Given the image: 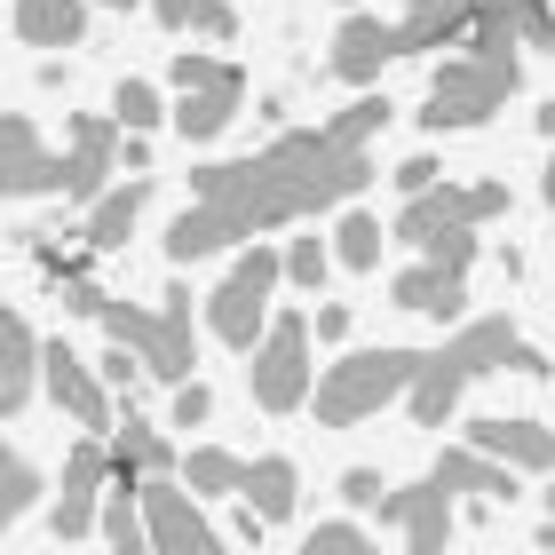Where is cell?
Wrapping results in <instances>:
<instances>
[{"instance_id": "1", "label": "cell", "mask_w": 555, "mask_h": 555, "mask_svg": "<svg viewBox=\"0 0 555 555\" xmlns=\"http://www.w3.org/2000/svg\"><path fill=\"white\" fill-rule=\"evenodd\" d=\"M365 183H373V151L325 143V128L278 135V143L255 151V159L191 167V207L175 215V231H167V262L191 270V262L222 255V246H246L255 231H278V222H301V215H325V207H349Z\"/></svg>"}, {"instance_id": "2", "label": "cell", "mask_w": 555, "mask_h": 555, "mask_svg": "<svg viewBox=\"0 0 555 555\" xmlns=\"http://www.w3.org/2000/svg\"><path fill=\"white\" fill-rule=\"evenodd\" d=\"M485 373H524V382H547V358L516 334L508 318L452 325V341L437 349V358H421L413 382H405V413H413V428H444L452 413H461V397L485 382Z\"/></svg>"}, {"instance_id": "3", "label": "cell", "mask_w": 555, "mask_h": 555, "mask_svg": "<svg viewBox=\"0 0 555 555\" xmlns=\"http://www.w3.org/2000/svg\"><path fill=\"white\" fill-rule=\"evenodd\" d=\"M64 301L80 318H95L104 334L128 349V358L151 373V382H191L198 373V341H191V301H183V286H167V301L159 310H143V301H112L95 278H64Z\"/></svg>"}, {"instance_id": "4", "label": "cell", "mask_w": 555, "mask_h": 555, "mask_svg": "<svg viewBox=\"0 0 555 555\" xmlns=\"http://www.w3.org/2000/svg\"><path fill=\"white\" fill-rule=\"evenodd\" d=\"M508 215V183H428L405 198V215H397V238L413 246L421 262H437V270H476V231L485 222Z\"/></svg>"}, {"instance_id": "5", "label": "cell", "mask_w": 555, "mask_h": 555, "mask_svg": "<svg viewBox=\"0 0 555 555\" xmlns=\"http://www.w3.org/2000/svg\"><path fill=\"white\" fill-rule=\"evenodd\" d=\"M421 365V349H349V358L325 365V382H310V397L301 405L318 413V428H358L389 405V397H405Z\"/></svg>"}, {"instance_id": "6", "label": "cell", "mask_w": 555, "mask_h": 555, "mask_svg": "<svg viewBox=\"0 0 555 555\" xmlns=\"http://www.w3.org/2000/svg\"><path fill=\"white\" fill-rule=\"evenodd\" d=\"M516 95V48H500V56H452L437 64V80L421 95V128L428 135H452V128H485V119Z\"/></svg>"}, {"instance_id": "7", "label": "cell", "mask_w": 555, "mask_h": 555, "mask_svg": "<svg viewBox=\"0 0 555 555\" xmlns=\"http://www.w3.org/2000/svg\"><path fill=\"white\" fill-rule=\"evenodd\" d=\"M270 294H278V246H246V255L222 270V286L207 294V325L222 349H255L270 325Z\"/></svg>"}, {"instance_id": "8", "label": "cell", "mask_w": 555, "mask_h": 555, "mask_svg": "<svg viewBox=\"0 0 555 555\" xmlns=\"http://www.w3.org/2000/svg\"><path fill=\"white\" fill-rule=\"evenodd\" d=\"M246 382H255V405L262 413H294L301 397H310V318L278 310L262 325V341L246 349Z\"/></svg>"}, {"instance_id": "9", "label": "cell", "mask_w": 555, "mask_h": 555, "mask_svg": "<svg viewBox=\"0 0 555 555\" xmlns=\"http://www.w3.org/2000/svg\"><path fill=\"white\" fill-rule=\"evenodd\" d=\"M135 516H143V547L151 555H238L175 476H143L135 485Z\"/></svg>"}, {"instance_id": "10", "label": "cell", "mask_w": 555, "mask_h": 555, "mask_svg": "<svg viewBox=\"0 0 555 555\" xmlns=\"http://www.w3.org/2000/svg\"><path fill=\"white\" fill-rule=\"evenodd\" d=\"M452 508H461V500H452L437 476H421L405 492L382 485V500H373V516L405 532V555H452Z\"/></svg>"}, {"instance_id": "11", "label": "cell", "mask_w": 555, "mask_h": 555, "mask_svg": "<svg viewBox=\"0 0 555 555\" xmlns=\"http://www.w3.org/2000/svg\"><path fill=\"white\" fill-rule=\"evenodd\" d=\"M33 373H40V389L56 397V413L64 421H80V428H112V389L88 373V358L72 341H40L33 349Z\"/></svg>"}, {"instance_id": "12", "label": "cell", "mask_w": 555, "mask_h": 555, "mask_svg": "<svg viewBox=\"0 0 555 555\" xmlns=\"http://www.w3.org/2000/svg\"><path fill=\"white\" fill-rule=\"evenodd\" d=\"M112 167H119V128L104 112H72L64 119V198H88L112 183Z\"/></svg>"}, {"instance_id": "13", "label": "cell", "mask_w": 555, "mask_h": 555, "mask_svg": "<svg viewBox=\"0 0 555 555\" xmlns=\"http://www.w3.org/2000/svg\"><path fill=\"white\" fill-rule=\"evenodd\" d=\"M40 191H64V159L40 143L33 119H0V198H40Z\"/></svg>"}, {"instance_id": "14", "label": "cell", "mask_w": 555, "mask_h": 555, "mask_svg": "<svg viewBox=\"0 0 555 555\" xmlns=\"http://www.w3.org/2000/svg\"><path fill=\"white\" fill-rule=\"evenodd\" d=\"M104 444L95 437H80L64 452V485H56V540L72 547V540H88L95 532V508H104Z\"/></svg>"}, {"instance_id": "15", "label": "cell", "mask_w": 555, "mask_h": 555, "mask_svg": "<svg viewBox=\"0 0 555 555\" xmlns=\"http://www.w3.org/2000/svg\"><path fill=\"white\" fill-rule=\"evenodd\" d=\"M461 444L492 452V461H500V468H516V476H540V468L555 461L547 421H532V413H485V421H468V437H461Z\"/></svg>"}, {"instance_id": "16", "label": "cell", "mask_w": 555, "mask_h": 555, "mask_svg": "<svg viewBox=\"0 0 555 555\" xmlns=\"http://www.w3.org/2000/svg\"><path fill=\"white\" fill-rule=\"evenodd\" d=\"M476 24V0H405L389 16V56H437V48L468 40Z\"/></svg>"}, {"instance_id": "17", "label": "cell", "mask_w": 555, "mask_h": 555, "mask_svg": "<svg viewBox=\"0 0 555 555\" xmlns=\"http://www.w3.org/2000/svg\"><path fill=\"white\" fill-rule=\"evenodd\" d=\"M389 16H365V9H341V33H334V80L341 88H373L389 72Z\"/></svg>"}, {"instance_id": "18", "label": "cell", "mask_w": 555, "mask_h": 555, "mask_svg": "<svg viewBox=\"0 0 555 555\" xmlns=\"http://www.w3.org/2000/svg\"><path fill=\"white\" fill-rule=\"evenodd\" d=\"M389 301H397V310H413V318L461 325V310H468V278H461V270H437V262H413V270L389 286Z\"/></svg>"}, {"instance_id": "19", "label": "cell", "mask_w": 555, "mask_h": 555, "mask_svg": "<svg viewBox=\"0 0 555 555\" xmlns=\"http://www.w3.org/2000/svg\"><path fill=\"white\" fill-rule=\"evenodd\" d=\"M437 485L452 492V500H516L524 485H516V468H500L492 452H476V444H452V452H437Z\"/></svg>"}, {"instance_id": "20", "label": "cell", "mask_w": 555, "mask_h": 555, "mask_svg": "<svg viewBox=\"0 0 555 555\" xmlns=\"http://www.w3.org/2000/svg\"><path fill=\"white\" fill-rule=\"evenodd\" d=\"M151 207V183H104L88 198V255H119Z\"/></svg>"}, {"instance_id": "21", "label": "cell", "mask_w": 555, "mask_h": 555, "mask_svg": "<svg viewBox=\"0 0 555 555\" xmlns=\"http://www.w3.org/2000/svg\"><path fill=\"white\" fill-rule=\"evenodd\" d=\"M16 40L40 48V56L80 48L88 40V0H16Z\"/></svg>"}, {"instance_id": "22", "label": "cell", "mask_w": 555, "mask_h": 555, "mask_svg": "<svg viewBox=\"0 0 555 555\" xmlns=\"http://www.w3.org/2000/svg\"><path fill=\"white\" fill-rule=\"evenodd\" d=\"M238 500H246L262 524H286V516L301 508V476H294V461H286V452H262V461H246V468H238Z\"/></svg>"}, {"instance_id": "23", "label": "cell", "mask_w": 555, "mask_h": 555, "mask_svg": "<svg viewBox=\"0 0 555 555\" xmlns=\"http://www.w3.org/2000/svg\"><path fill=\"white\" fill-rule=\"evenodd\" d=\"M238 452H222V444H198V452H183L175 461V485H183L191 500H238Z\"/></svg>"}, {"instance_id": "24", "label": "cell", "mask_w": 555, "mask_h": 555, "mask_svg": "<svg viewBox=\"0 0 555 555\" xmlns=\"http://www.w3.org/2000/svg\"><path fill=\"white\" fill-rule=\"evenodd\" d=\"M112 461H128L135 476H175V444L159 437V421H135V413H119V437L104 444Z\"/></svg>"}, {"instance_id": "25", "label": "cell", "mask_w": 555, "mask_h": 555, "mask_svg": "<svg viewBox=\"0 0 555 555\" xmlns=\"http://www.w3.org/2000/svg\"><path fill=\"white\" fill-rule=\"evenodd\" d=\"M382 246H389V231H382V222H373L365 207H341L334 238H325V255H334L341 270H373V262H382Z\"/></svg>"}, {"instance_id": "26", "label": "cell", "mask_w": 555, "mask_h": 555, "mask_svg": "<svg viewBox=\"0 0 555 555\" xmlns=\"http://www.w3.org/2000/svg\"><path fill=\"white\" fill-rule=\"evenodd\" d=\"M238 95L246 88H198V95H183V104H175V128H183L191 143H215L238 119Z\"/></svg>"}, {"instance_id": "27", "label": "cell", "mask_w": 555, "mask_h": 555, "mask_svg": "<svg viewBox=\"0 0 555 555\" xmlns=\"http://www.w3.org/2000/svg\"><path fill=\"white\" fill-rule=\"evenodd\" d=\"M151 16H159L167 33H198V40H231L238 33L231 0H151Z\"/></svg>"}, {"instance_id": "28", "label": "cell", "mask_w": 555, "mask_h": 555, "mask_svg": "<svg viewBox=\"0 0 555 555\" xmlns=\"http://www.w3.org/2000/svg\"><path fill=\"white\" fill-rule=\"evenodd\" d=\"M167 80H175V95H198V88H246V72L231 56H198V48H183V56L167 64Z\"/></svg>"}, {"instance_id": "29", "label": "cell", "mask_w": 555, "mask_h": 555, "mask_svg": "<svg viewBox=\"0 0 555 555\" xmlns=\"http://www.w3.org/2000/svg\"><path fill=\"white\" fill-rule=\"evenodd\" d=\"M104 119H112V128H128V135H151V128L167 119V104H159V88H151V80H119Z\"/></svg>"}, {"instance_id": "30", "label": "cell", "mask_w": 555, "mask_h": 555, "mask_svg": "<svg viewBox=\"0 0 555 555\" xmlns=\"http://www.w3.org/2000/svg\"><path fill=\"white\" fill-rule=\"evenodd\" d=\"M325 270H334V255H325V238L301 231L286 255H278V286H301V294H318L325 286Z\"/></svg>"}, {"instance_id": "31", "label": "cell", "mask_w": 555, "mask_h": 555, "mask_svg": "<svg viewBox=\"0 0 555 555\" xmlns=\"http://www.w3.org/2000/svg\"><path fill=\"white\" fill-rule=\"evenodd\" d=\"M389 128V104L382 95H365V104H349L341 119H325V143H341V151H373V135Z\"/></svg>"}, {"instance_id": "32", "label": "cell", "mask_w": 555, "mask_h": 555, "mask_svg": "<svg viewBox=\"0 0 555 555\" xmlns=\"http://www.w3.org/2000/svg\"><path fill=\"white\" fill-rule=\"evenodd\" d=\"M40 492H48V485H40V468L9 452V461H0V532H9L24 508H40Z\"/></svg>"}, {"instance_id": "33", "label": "cell", "mask_w": 555, "mask_h": 555, "mask_svg": "<svg viewBox=\"0 0 555 555\" xmlns=\"http://www.w3.org/2000/svg\"><path fill=\"white\" fill-rule=\"evenodd\" d=\"M301 555H382L358 524H310V540H301Z\"/></svg>"}, {"instance_id": "34", "label": "cell", "mask_w": 555, "mask_h": 555, "mask_svg": "<svg viewBox=\"0 0 555 555\" xmlns=\"http://www.w3.org/2000/svg\"><path fill=\"white\" fill-rule=\"evenodd\" d=\"M207 413H215V389L198 382V373H191V382H175V413H167V421H183V428H198Z\"/></svg>"}, {"instance_id": "35", "label": "cell", "mask_w": 555, "mask_h": 555, "mask_svg": "<svg viewBox=\"0 0 555 555\" xmlns=\"http://www.w3.org/2000/svg\"><path fill=\"white\" fill-rule=\"evenodd\" d=\"M95 382H104L112 397H128V389L143 382V365H135V358H128V349H119V341H112V349H104V365H95Z\"/></svg>"}, {"instance_id": "36", "label": "cell", "mask_w": 555, "mask_h": 555, "mask_svg": "<svg viewBox=\"0 0 555 555\" xmlns=\"http://www.w3.org/2000/svg\"><path fill=\"white\" fill-rule=\"evenodd\" d=\"M389 175H397V191L413 198V191H428V183H444V159H428V151H413V159H397Z\"/></svg>"}, {"instance_id": "37", "label": "cell", "mask_w": 555, "mask_h": 555, "mask_svg": "<svg viewBox=\"0 0 555 555\" xmlns=\"http://www.w3.org/2000/svg\"><path fill=\"white\" fill-rule=\"evenodd\" d=\"M349 301H325V310H310V341H349Z\"/></svg>"}, {"instance_id": "38", "label": "cell", "mask_w": 555, "mask_h": 555, "mask_svg": "<svg viewBox=\"0 0 555 555\" xmlns=\"http://www.w3.org/2000/svg\"><path fill=\"white\" fill-rule=\"evenodd\" d=\"M341 500L349 508H373L382 500V468H341Z\"/></svg>"}, {"instance_id": "39", "label": "cell", "mask_w": 555, "mask_h": 555, "mask_svg": "<svg viewBox=\"0 0 555 555\" xmlns=\"http://www.w3.org/2000/svg\"><path fill=\"white\" fill-rule=\"evenodd\" d=\"M24 397H33V373L0 365V421H9V413H24Z\"/></svg>"}, {"instance_id": "40", "label": "cell", "mask_w": 555, "mask_h": 555, "mask_svg": "<svg viewBox=\"0 0 555 555\" xmlns=\"http://www.w3.org/2000/svg\"><path fill=\"white\" fill-rule=\"evenodd\" d=\"M231 547H262V516L238 500V516H231Z\"/></svg>"}, {"instance_id": "41", "label": "cell", "mask_w": 555, "mask_h": 555, "mask_svg": "<svg viewBox=\"0 0 555 555\" xmlns=\"http://www.w3.org/2000/svg\"><path fill=\"white\" fill-rule=\"evenodd\" d=\"M119 167H151V135H128V143H119Z\"/></svg>"}, {"instance_id": "42", "label": "cell", "mask_w": 555, "mask_h": 555, "mask_svg": "<svg viewBox=\"0 0 555 555\" xmlns=\"http://www.w3.org/2000/svg\"><path fill=\"white\" fill-rule=\"evenodd\" d=\"M88 9H119V16H128V9H135V0H88Z\"/></svg>"}, {"instance_id": "43", "label": "cell", "mask_w": 555, "mask_h": 555, "mask_svg": "<svg viewBox=\"0 0 555 555\" xmlns=\"http://www.w3.org/2000/svg\"><path fill=\"white\" fill-rule=\"evenodd\" d=\"M476 9H508V0H476Z\"/></svg>"}, {"instance_id": "44", "label": "cell", "mask_w": 555, "mask_h": 555, "mask_svg": "<svg viewBox=\"0 0 555 555\" xmlns=\"http://www.w3.org/2000/svg\"><path fill=\"white\" fill-rule=\"evenodd\" d=\"M334 9H365V0H334Z\"/></svg>"}, {"instance_id": "45", "label": "cell", "mask_w": 555, "mask_h": 555, "mask_svg": "<svg viewBox=\"0 0 555 555\" xmlns=\"http://www.w3.org/2000/svg\"><path fill=\"white\" fill-rule=\"evenodd\" d=\"M0 461H9V444H0Z\"/></svg>"}]
</instances>
